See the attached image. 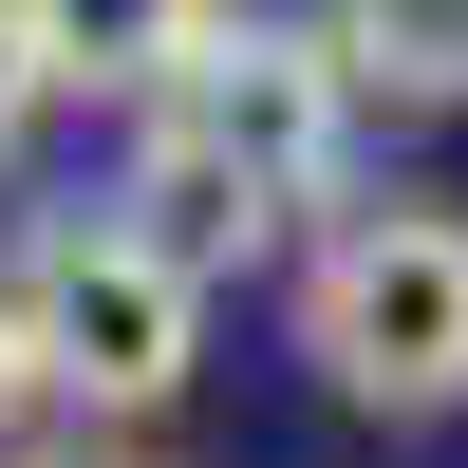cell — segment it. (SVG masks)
Instances as JSON below:
<instances>
[{"instance_id": "obj_1", "label": "cell", "mask_w": 468, "mask_h": 468, "mask_svg": "<svg viewBox=\"0 0 468 468\" xmlns=\"http://www.w3.org/2000/svg\"><path fill=\"white\" fill-rule=\"evenodd\" d=\"M356 57L319 19H207L132 94V225H169L187 262H244L282 225H319L356 187Z\"/></svg>"}, {"instance_id": "obj_3", "label": "cell", "mask_w": 468, "mask_h": 468, "mask_svg": "<svg viewBox=\"0 0 468 468\" xmlns=\"http://www.w3.org/2000/svg\"><path fill=\"white\" fill-rule=\"evenodd\" d=\"M19 319H37V356H57L75 412H169L187 356H207V262L169 225H37Z\"/></svg>"}, {"instance_id": "obj_8", "label": "cell", "mask_w": 468, "mask_h": 468, "mask_svg": "<svg viewBox=\"0 0 468 468\" xmlns=\"http://www.w3.org/2000/svg\"><path fill=\"white\" fill-rule=\"evenodd\" d=\"M0 468H132V450H0Z\"/></svg>"}, {"instance_id": "obj_5", "label": "cell", "mask_w": 468, "mask_h": 468, "mask_svg": "<svg viewBox=\"0 0 468 468\" xmlns=\"http://www.w3.org/2000/svg\"><path fill=\"white\" fill-rule=\"evenodd\" d=\"M319 37L356 57V94H394V112H468V0H319Z\"/></svg>"}, {"instance_id": "obj_2", "label": "cell", "mask_w": 468, "mask_h": 468, "mask_svg": "<svg viewBox=\"0 0 468 468\" xmlns=\"http://www.w3.org/2000/svg\"><path fill=\"white\" fill-rule=\"evenodd\" d=\"M300 356L356 412H468V207H337L300 244Z\"/></svg>"}, {"instance_id": "obj_7", "label": "cell", "mask_w": 468, "mask_h": 468, "mask_svg": "<svg viewBox=\"0 0 468 468\" xmlns=\"http://www.w3.org/2000/svg\"><path fill=\"white\" fill-rule=\"evenodd\" d=\"M37 112H57V57H37V19H19V0H0V150H19Z\"/></svg>"}, {"instance_id": "obj_4", "label": "cell", "mask_w": 468, "mask_h": 468, "mask_svg": "<svg viewBox=\"0 0 468 468\" xmlns=\"http://www.w3.org/2000/svg\"><path fill=\"white\" fill-rule=\"evenodd\" d=\"M19 19H37V57H57V94H150L225 0H19Z\"/></svg>"}, {"instance_id": "obj_6", "label": "cell", "mask_w": 468, "mask_h": 468, "mask_svg": "<svg viewBox=\"0 0 468 468\" xmlns=\"http://www.w3.org/2000/svg\"><path fill=\"white\" fill-rule=\"evenodd\" d=\"M57 412V356H37V319H19V282H0V450Z\"/></svg>"}]
</instances>
